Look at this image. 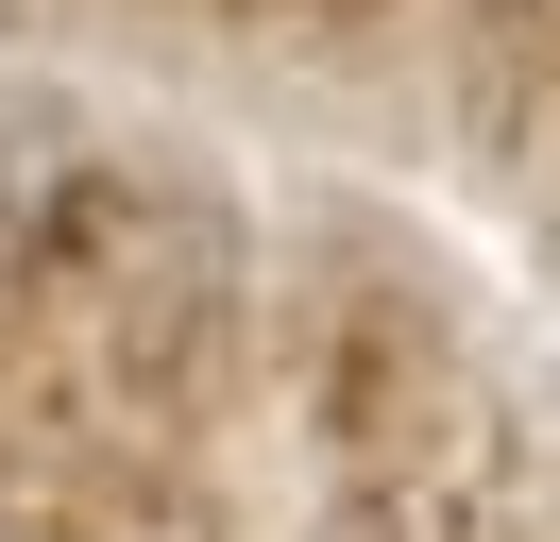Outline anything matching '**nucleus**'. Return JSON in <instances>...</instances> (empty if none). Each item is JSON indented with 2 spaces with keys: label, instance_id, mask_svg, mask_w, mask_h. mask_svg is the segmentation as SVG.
I'll list each match as a JSON object with an SVG mask.
<instances>
[{
  "label": "nucleus",
  "instance_id": "f257e3e1",
  "mask_svg": "<svg viewBox=\"0 0 560 542\" xmlns=\"http://www.w3.org/2000/svg\"><path fill=\"white\" fill-rule=\"evenodd\" d=\"M69 169H85V119H69L51 85H0V255L69 203Z\"/></svg>",
  "mask_w": 560,
  "mask_h": 542
}]
</instances>
